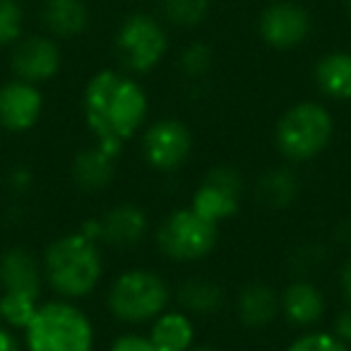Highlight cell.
Segmentation results:
<instances>
[{
    "label": "cell",
    "instance_id": "6da1fadb",
    "mask_svg": "<svg viewBox=\"0 0 351 351\" xmlns=\"http://www.w3.org/2000/svg\"><path fill=\"white\" fill-rule=\"evenodd\" d=\"M147 94L130 75L101 70L87 82L82 108L87 128L104 152L118 156L147 118Z\"/></svg>",
    "mask_w": 351,
    "mask_h": 351
},
{
    "label": "cell",
    "instance_id": "7a4b0ae2",
    "mask_svg": "<svg viewBox=\"0 0 351 351\" xmlns=\"http://www.w3.org/2000/svg\"><path fill=\"white\" fill-rule=\"evenodd\" d=\"M41 267L51 289L65 301H75V298L89 296L99 287L104 260L97 239L77 231V234H65L56 239L46 248Z\"/></svg>",
    "mask_w": 351,
    "mask_h": 351
},
{
    "label": "cell",
    "instance_id": "3957f363",
    "mask_svg": "<svg viewBox=\"0 0 351 351\" xmlns=\"http://www.w3.org/2000/svg\"><path fill=\"white\" fill-rule=\"evenodd\" d=\"M27 351H92L94 327L70 301L39 303L25 327Z\"/></svg>",
    "mask_w": 351,
    "mask_h": 351
},
{
    "label": "cell",
    "instance_id": "277c9868",
    "mask_svg": "<svg viewBox=\"0 0 351 351\" xmlns=\"http://www.w3.org/2000/svg\"><path fill=\"white\" fill-rule=\"evenodd\" d=\"M44 267L27 248H10L0 255V313L8 327H22L39 308Z\"/></svg>",
    "mask_w": 351,
    "mask_h": 351
},
{
    "label": "cell",
    "instance_id": "5b68a950",
    "mask_svg": "<svg viewBox=\"0 0 351 351\" xmlns=\"http://www.w3.org/2000/svg\"><path fill=\"white\" fill-rule=\"evenodd\" d=\"M335 135V118L322 104L298 101L282 113L274 125V142L289 161L315 159Z\"/></svg>",
    "mask_w": 351,
    "mask_h": 351
},
{
    "label": "cell",
    "instance_id": "8992f818",
    "mask_svg": "<svg viewBox=\"0 0 351 351\" xmlns=\"http://www.w3.org/2000/svg\"><path fill=\"white\" fill-rule=\"evenodd\" d=\"M171 301L166 282L152 269H128L113 279L106 306L111 315L128 325H140L159 317Z\"/></svg>",
    "mask_w": 351,
    "mask_h": 351
},
{
    "label": "cell",
    "instance_id": "52a82bcc",
    "mask_svg": "<svg viewBox=\"0 0 351 351\" xmlns=\"http://www.w3.org/2000/svg\"><path fill=\"white\" fill-rule=\"evenodd\" d=\"M219 224H212L193 207L176 210L156 229V248L176 263H195L215 250Z\"/></svg>",
    "mask_w": 351,
    "mask_h": 351
},
{
    "label": "cell",
    "instance_id": "ba28073f",
    "mask_svg": "<svg viewBox=\"0 0 351 351\" xmlns=\"http://www.w3.org/2000/svg\"><path fill=\"white\" fill-rule=\"evenodd\" d=\"M166 51H169V36L161 22H156L147 12H135L118 27L116 53L130 73L154 70L164 60Z\"/></svg>",
    "mask_w": 351,
    "mask_h": 351
},
{
    "label": "cell",
    "instance_id": "9c48e42d",
    "mask_svg": "<svg viewBox=\"0 0 351 351\" xmlns=\"http://www.w3.org/2000/svg\"><path fill=\"white\" fill-rule=\"evenodd\" d=\"M193 152V135L186 123L176 118L154 121L142 135V156L147 166L161 173H171L186 166Z\"/></svg>",
    "mask_w": 351,
    "mask_h": 351
},
{
    "label": "cell",
    "instance_id": "30bf717a",
    "mask_svg": "<svg viewBox=\"0 0 351 351\" xmlns=\"http://www.w3.org/2000/svg\"><path fill=\"white\" fill-rule=\"evenodd\" d=\"M243 178L234 166H215L193 195V210L212 224L229 219L239 212Z\"/></svg>",
    "mask_w": 351,
    "mask_h": 351
},
{
    "label": "cell",
    "instance_id": "8fae6325",
    "mask_svg": "<svg viewBox=\"0 0 351 351\" xmlns=\"http://www.w3.org/2000/svg\"><path fill=\"white\" fill-rule=\"evenodd\" d=\"M311 12L291 0H277L263 10L258 20L260 39L277 51H289L301 46L311 34Z\"/></svg>",
    "mask_w": 351,
    "mask_h": 351
},
{
    "label": "cell",
    "instance_id": "7c38bea8",
    "mask_svg": "<svg viewBox=\"0 0 351 351\" xmlns=\"http://www.w3.org/2000/svg\"><path fill=\"white\" fill-rule=\"evenodd\" d=\"M63 53L53 36H27L17 39L10 53V70L17 80L29 84L49 82L58 75Z\"/></svg>",
    "mask_w": 351,
    "mask_h": 351
},
{
    "label": "cell",
    "instance_id": "4fadbf2b",
    "mask_svg": "<svg viewBox=\"0 0 351 351\" xmlns=\"http://www.w3.org/2000/svg\"><path fill=\"white\" fill-rule=\"evenodd\" d=\"M44 97L39 87L12 80L0 87V125L10 132H27L39 123Z\"/></svg>",
    "mask_w": 351,
    "mask_h": 351
},
{
    "label": "cell",
    "instance_id": "5bb4252c",
    "mask_svg": "<svg viewBox=\"0 0 351 351\" xmlns=\"http://www.w3.org/2000/svg\"><path fill=\"white\" fill-rule=\"evenodd\" d=\"M147 229H149V219L145 210L132 202H121L111 207L99 219V236L113 248H132L145 239Z\"/></svg>",
    "mask_w": 351,
    "mask_h": 351
},
{
    "label": "cell",
    "instance_id": "9a60e30c",
    "mask_svg": "<svg viewBox=\"0 0 351 351\" xmlns=\"http://www.w3.org/2000/svg\"><path fill=\"white\" fill-rule=\"evenodd\" d=\"M282 315L287 322L296 327H311L317 320H322L327 311V303L322 291L311 279H293L282 293Z\"/></svg>",
    "mask_w": 351,
    "mask_h": 351
},
{
    "label": "cell",
    "instance_id": "2e32d148",
    "mask_svg": "<svg viewBox=\"0 0 351 351\" xmlns=\"http://www.w3.org/2000/svg\"><path fill=\"white\" fill-rule=\"evenodd\" d=\"M236 313L245 327L260 330L277 320V315L282 313V298L269 284H248L241 289L239 298H236Z\"/></svg>",
    "mask_w": 351,
    "mask_h": 351
},
{
    "label": "cell",
    "instance_id": "e0dca14e",
    "mask_svg": "<svg viewBox=\"0 0 351 351\" xmlns=\"http://www.w3.org/2000/svg\"><path fill=\"white\" fill-rule=\"evenodd\" d=\"M116 159L118 156L104 152L99 145L82 149L73 159V169H70L75 186L84 193L104 191L113 181V176H116Z\"/></svg>",
    "mask_w": 351,
    "mask_h": 351
},
{
    "label": "cell",
    "instance_id": "ac0fdd59",
    "mask_svg": "<svg viewBox=\"0 0 351 351\" xmlns=\"http://www.w3.org/2000/svg\"><path fill=\"white\" fill-rule=\"evenodd\" d=\"M41 22L53 39H75L87 29L89 10L84 0H46Z\"/></svg>",
    "mask_w": 351,
    "mask_h": 351
},
{
    "label": "cell",
    "instance_id": "d6986e66",
    "mask_svg": "<svg viewBox=\"0 0 351 351\" xmlns=\"http://www.w3.org/2000/svg\"><path fill=\"white\" fill-rule=\"evenodd\" d=\"M315 84L327 99L349 101L351 99V53L349 51H332L315 63L313 70Z\"/></svg>",
    "mask_w": 351,
    "mask_h": 351
},
{
    "label": "cell",
    "instance_id": "ffe728a7",
    "mask_svg": "<svg viewBox=\"0 0 351 351\" xmlns=\"http://www.w3.org/2000/svg\"><path fill=\"white\" fill-rule=\"evenodd\" d=\"M149 339L159 351H188L195 344V322L186 311H164L154 317Z\"/></svg>",
    "mask_w": 351,
    "mask_h": 351
},
{
    "label": "cell",
    "instance_id": "44dd1931",
    "mask_svg": "<svg viewBox=\"0 0 351 351\" xmlns=\"http://www.w3.org/2000/svg\"><path fill=\"white\" fill-rule=\"evenodd\" d=\"M178 303L188 315H212L224 306V289L212 279L193 277L178 287Z\"/></svg>",
    "mask_w": 351,
    "mask_h": 351
},
{
    "label": "cell",
    "instance_id": "7402d4cb",
    "mask_svg": "<svg viewBox=\"0 0 351 351\" xmlns=\"http://www.w3.org/2000/svg\"><path fill=\"white\" fill-rule=\"evenodd\" d=\"M255 195L269 210H284L298 195V178L291 169H269L258 178Z\"/></svg>",
    "mask_w": 351,
    "mask_h": 351
},
{
    "label": "cell",
    "instance_id": "603a6c76",
    "mask_svg": "<svg viewBox=\"0 0 351 351\" xmlns=\"http://www.w3.org/2000/svg\"><path fill=\"white\" fill-rule=\"evenodd\" d=\"M161 15L171 25L191 29L207 20L210 0H161Z\"/></svg>",
    "mask_w": 351,
    "mask_h": 351
},
{
    "label": "cell",
    "instance_id": "cb8c5ba5",
    "mask_svg": "<svg viewBox=\"0 0 351 351\" xmlns=\"http://www.w3.org/2000/svg\"><path fill=\"white\" fill-rule=\"evenodd\" d=\"M22 22L25 15H22L20 0H0V49L20 39Z\"/></svg>",
    "mask_w": 351,
    "mask_h": 351
},
{
    "label": "cell",
    "instance_id": "d4e9b609",
    "mask_svg": "<svg viewBox=\"0 0 351 351\" xmlns=\"http://www.w3.org/2000/svg\"><path fill=\"white\" fill-rule=\"evenodd\" d=\"M212 63H215V51H212L207 44H202V41L191 44L181 53V70L193 80L210 73Z\"/></svg>",
    "mask_w": 351,
    "mask_h": 351
},
{
    "label": "cell",
    "instance_id": "484cf974",
    "mask_svg": "<svg viewBox=\"0 0 351 351\" xmlns=\"http://www.w3.org/2000/svg\"><path fill=\"white\" fill-rule=\"evenodd\" d=\"M287 351H351L346 341H341L335 332H308L293 339Z\"/></svg>",
    "mask_w": 351,
    "mask_h": 351
},
{
    "label": "cell",
    "instance_id": "4316f807",
    "mask_svg": "<svg viewBox=\"0 0 351 351\" xmlns=\"http://www.w3.org/2000/svg\"><path fill=\"white\" fill-rule=\"evenodd\" d=\"M289 263L296 269V274H298L296 279H308V274L317 272L320 265L325 263V248H320V245H315V243L303 245V248H298L296 253H293V258H289Z\"/></svg>",
    "mask_w": 351,
    "mask_h": 351
},
{
    "label": "cell",
    "instance_id": "83f0119b",
    "mask_svg": "<svg viewBox=\"0 0 351 351\" xmlns=\"http://www.w3.org/2000/svg\"><path fill=\"white\" fill-rule=\"evenodd\" d=\"M108 351H159L154 346V341L149 337L142 335H121L116 341L111 344Z\"/></svg>",
    "mask_w": 351,
    "mask_h": 351
},
{
    "label": "cell",
    "instance_id": "f1b7e54d",
    "mask_svg": "<svg viewBox=\"0 0 351 351\" xmlns=\"http://www.w3.org/2000/svg\"><path fill=\"white\" fill-rule=\"evenodd\" d=\"M335 335L339 337L341 341L351 344V306L344 308V311L335 317Z\"/></svg>",
    "mask_w": 351,
    "mask_h": 351
},
{
    "label": "cell",
    "instance_id": "f546056e",
    "mask_svg": "<svg viewBox=\"0 0 351 351\" xmlns=\"http://www.w3.org/2000/svg\"><path fill=\"white\" fill-rule=\"evenodd\" d=\"M0 351H22L20 339L15 337V332L3 325V322H0Z\"/></svg>",
    "mask_w": 351,
    "mask_h": 351
},
{
    "label": "cell",
    "instance_id": "4dcf8cb0",
    "mask_svg": "<svg viewBox=\"0 0 351 351\" xmlns=\"http://www.w3.org/2000/svg\"><path fill=\"white\" fill-rule=\"evenodd\" d=\"M339 289H341V296L344 301L351 306V258L341 265V272H339Z\"/></svg>",
    "mask_w": 351,
    "mask_h": 351
},
{
    "label": "cell",
    "instance_id": "1f68e13d",
    "mask_svg": "<svg viewBox=\"0 0 351 351\" xmlns=\"http://www.w3.org/2000/svg\"><path fill=\"white\" fill-rule=\"evenodd\" d=\"M337 239H339L344 245H351V219H346L344 224L337 229Z\"/></svg>",
    "mask_w": 351,
    "mask_h": 351
},
{
    "label": "cell",
    "instance_id": "d6a6232c",
    "mask_svg": "<svg viewBox=\"0 0 351 351\" xmlns=\"http://www.w3.org/2000/svg\"><path fill=\"white\" fill-rule=\"evenodd\" d=\"M188 351H217V349H212V346H193V349H188Z\"/></svg>",
    "mask_w": 351,
    "mask_h": 351
},
{
    "label": "cell",
    "instance_id": "836d02e7",
    "mask_svg": "<svg viewBox=\"0 0 351 351\" xmlns=\"http://www.w3.org/2000/svg\"><path fill=\"white\" fill-rule=\"evenodd\" d=\"M344 8H346V15L351 17V0H344Z\"/></svg>",
    "mask_w": 351,
    "mask_h": 351
}]
</instances>
